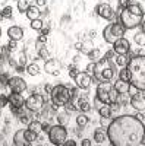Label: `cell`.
I'll list each match as a JSON object with an SVG mask.
<instances>
[{"label": "cell", "instance_id": "836d02e7", "mask_svg": "<svg viewBox=\"0 0 145 146\" xmlns=\"http://www.w3.org/2000/svg\"><path fill=\"white\" fill-rule=\"evenodd\" d=\"M98 114H100V117H110V105L108 104H103L98 110Z\"/></svg>", "mask_w": 145, "mask_h": 146}, {"label": "cell", "instance_id": "277c9868", "mask_svg": "<svg viewBox=\"0 0 145 146\" xmlns=\"http://www.w3.org/2000/svg\"><path fill=\"white\" fill-rule=\"evenodd\" d=\"M113 76H114V66L112 64L110 60L106 57L97 60L94 67V78L98 82H103V80H110Z\"/></svg>", "mask_w": 145, "mask_h": 146}, {"label": "cell", "instance_id": "6da1fadb", "mask_svg": "<svg viewBox=\"0 0 145 146\" xmlns=\"http://www.w3.org/2000/svg\"><path fill=\"white\" fill-rule=\"evenodd\" d=\"M107 140L113 146H144V123L129 114L114 117L107 126Z\"/></svg>", "mask_w": 145, "mask_h": 146}, {"label": "cell", "instance_id": "f546056e", "mask_svg": "<svg viewBox=\"0 0 145 146\" xmlns=\"http://www.w3.org/2000/svg\"><path fill=\"white\" fill-rule=\"evenodd\" d=\"M94 48V42L91 40H85V41H82V47H81V53L82 54H88L91 50Z\"/></svg>", "mask_w": 145, "mask_h": 146}, {"label": "cell", "instance_id": "680465c9", "mask_svg": "<svg viewBox=\"0 0 145 146\" xmlns=\"http://www.w3.org/2000/svg\"><path fill=\"white\" fill-rule=\"evenodd\" d=\"M91 140L90 139H82V146H91Z\"/></svg>", "mask_w": 145, "mask_h": 146}, {"label": "cell", "instance_id": "4316f807", "mask_svg": "<svg viewBox=\"0 0 145 146\" xmlns=\"http://www.w3.org/2000/svg\"><path fill=\"white\" fill-rule=\"evenodd\" d=\"M23 135H25V139H27V142L31 145V143H34L35 140L38 139V133H35V131H32V130H29V129H27L25 131H23Z\"/></svg>", "mask_w": 145, "mask_h": 146}, {"label": "cell", "instance_id": "7402d4cb", "mask_svg": "<svg viewBox=\"0 0 145 146\" xmlns=\"http://www.w3.org/2000/svg\"><path fill=\"white\" fill-rule=\"evenodd\" d=\"M94 140L97 143H104L107 140V130L104 127H100V129H95L94 130Z\"/></svg>", "mask_w": 145, "mask_h": 146}, {"label": "cell", "instance_id": "484cf974", "mask_svg": "<svg viewBox=\"0 0 145 146\" xmlns=\"http://www.w3.org/2000/svg\"><path fill=\"white\" fill-rule=\"evenodd\" d=\"M129 100H130L129 92H126V94H117L116 102H117L120 107H122V105H128V104H129Z\"/></svg>", "mask_w": 145, "mask_h": 146}, {"label": "cell", "instance_id": "30bf717a", "mask_svg": "<svg viewBox=\"0 0 145 146\" xmlns=\"http://www.w3.org/2000/svg\"><path fill=\"white\" fill-rule=\"evenodd\" d=\"M7 88L12 91V92H18V94H22L27 91V82L25 79H22L19 76H13V78H9L7 80Z\"/></svg>", "mask_w": 145, "mask_h": 146}, {"label": "cell", "instance_id": "c3c4849f", "mask_svg": "<svg viewBox=\"0 0 145 146\" xmlns=\"http://www.w3.org/2000/svg\"><path fill=\"white\" fill-rule=\"evenodd\" d=\"M44 44H47V35H40L38 38H37V45H44Z\"/></svg>", "mask_w": 145, "mask_h": 146}, {"label": "cell", "instance_id": "d4e9b609", "mask_svg": "<svg viewBox=\"0 0 145 146\" xmlns=\"http://www.w3.org/2000/svg\"><path fill=\"white\" fill-rule=\"evenodd\" d=\"M88 123H90L88 115H87L85 113H79L78 117H76V124H78V127H79V129H84Z\"/></svg>", "mask_w": 145, "mask_h": 146}, {"label": "cell", "instance_id": "603a6c76", "mask_svg": "<svg viewBox=\"0 0 145 146\" xmlns=\"http://www.w3.org/2000/svg\"><path fill=\"white\" fill-rule=\"evenodd\" d=\"M25 15L29 21H34V19H40L41 18V10L38 6H29V9L25 12Z\"/></svg>", "mask_w": 145, "mask_h": 146}, {"label": "cell", "instance_id": "4fadbf2b", "mask_svg": "<svg viewBox=\"0 0 145 146\" xmlns=\"http://www.w3.org/2000/svg\"><path fill=\"white\" fill-rule=\"evenodd\" d=\"M75 79V83H76V86L79 89H84V91H87L90 86H91V76L88 75L87 72H78V75L74 78Z\"/></svg>", "mask_w": 145, "mask_h": 146}, {"label": "cell", "instance_id": "ffe728a7", "mask_svg": "<svg viewBox=\"0 0 145 146\" xmlns=\"http://www.w3.org/2000/svg\"><path fill=\"white\" fill-rule=\"evenodd\" d=\"M113 88L117 91V94H126V92H129L130 91V83L129 82H125V80H117V82H114L113 83Z\"/></svg>", "mask_w": 145, "mask_h": 146}, {"label": "cell", "instance_id": "b9f144b4", "mask_svg": "<svg viewBox=\"0 0 145 146\" xmlns=\"http://www.w3.org/2000/svg\"><path fill=\"white\" fill-rule=\"evenodd\" d=\"M128 5H135L139 6L142 10H145V0H128Z\"/></svg>", "mask_w": 145, "mask_h": 146}, {"label": "cell", "instance_id": "52a82bcc", "mask_svg": "<svg viewBox=\"0 0 145 146\" xmlns=\"http://www.w3.org/2000/svg\"><path fill=\"white\" fill-rule=\"evenodd\" d=\"M66 139H67V130L65 126H62V124L51 126L50 131H48V140L54 146H62Z\"/></svg>", "mask_w": 145, "mask_h": 146}, {"label": "cell", "instance_id": "8d00e7d4", "mask_svg": "<svg viewBox=\"0 0 145 146\" xmlns=\"http://www.w3.org/2000/svg\"><path fill=\"white\" fill-rule=\"evenodd\" d=\"M119 79L120 80H125V82H129L130 80V72L126 67H123L122 70L119 72Z\"/></svg>", "mask_w": 145, "mask_h": 146}, {"label": "cell", "instance_id": "83f0119b", "mask_svg": "<svg viewBox=\"0 0 145 146\" xmlns=\"http://www.w3.org/2000/svg\"><path fill=\"white\" fill-rule=\"evenodd\" d=\"M28 129L35 131V133H40V131H43V124H41V121H38V120H32V121L28 123Z\"/></svg>", "mask_w": 145, "mask_h": 146}, {"label": "cell", "instance_id": "cb8c5ba5", "mask_svg": "<svg viewBox=\"0 0 145 146\" xmlns=\"http://www.w3.org/2000/svg\"><path fill=\"white\" fill-rule=\"evenodd\" d=\"M128 62H129V56L128 54H116V57H114V63L117 66H120V67H126Z\"/></svg>", "mask_w": 145, "mask_h": 146}, {"label": "cell", "instance_id": "bcb514c9", "mask_svg": "<svg viewBox=\"0 0 145 146\" xmlns=\"http://www.w3.org/2000/svg\"><path fill=\"white\" fill-rule=\"evenodd\" d=\"M76 75H78V67H76L75 64L69 66V76H70V78H75Z\"/></svg>", "mask_w": 145, "mask_h": 146}, {"label": "cell", "instance_id": "11a10c76", "mask_svg": "<svg viewBox=\"0 0 145 146\" xmlns=\"http://www.w3.org/2000/svg\"><path fill=\"white\" fill-rule=\"evenodd\" d=\"M128 6V0H119V7L120 9H125Z\"/></svg>", "mask_w": 145, "mask_h": 146}, {"label": "cell", "instance_id": "f907efd6", "mask_svg": "<svg viewBox=\"0 0 145 146\" xmlns=\"http://www.w3.org/2000/svg\"><path fill=\"white\" fill-rule=\"evenodd\" d=\"M135 118H136V120H139L141 123H144V121H145V115H144V111H138V114L135 115Z\"/></svg>", "mask_w": 145, "mask_h": 146}, {"label": "cell", "instance_id": "9f6ffc18", "mask_svg": "<svg viewBox=\"0 0 145 146\" xmlns=\"http://www.w3.org/2000/svg\"><path fill=\"white\" fill-rule=\"evenodd\" d=\"M15 70H16L18 73H23V72H27L25 66H16V67H15Z\"/></svg>", "mask_w": 145, "mask_h": 146}, {"label": "cell", "instance_id": "d6a6232c", "mask_svg": "<svg viewBox=\"0 0 145 146\" xmlns=\"http://www.w3.org/2000/svg\"><path fill=\"white\" fill-rule=\"evenodd\" d=\"M56 118H57V121H59V124H62V126H66L67 123H69V113H60V114H57L56 115Z\"/></svg>", "mask_w": 145, "mask_h": 146}, {"label": "cell", "instance_id": "ee69618b", "mask_svg": "<svg viewBox=\"0 0 145 146\" xmlns=\"http://www.w3.org/2000/svg\"><path fill=\"white\" fill-rule=\"evenodd\" d=\"M94 67H95V63H94V62L88 63V64H87V67H85V72L88 73L90 76H94Z\"/></svg>", "mask_w": 145, "mask_h": 146}, {"label": "cell", "instance_id": "44dd1931", "mask_svg": "<svg viewBox=\"0 0 145 146\" xmlns=\"http://www.w3.org/2000/svg\"><path fill=\"white\" fill-rule=\"evenodd\" d=\"M23 129H21V130H18L15 135H13V145L15 146H27V145H29L28 142H27V139H25V135H23Z\"/></svg>", "mask_w": 145, "mask_h": 146}, {"label": "cell", "instance_id": "4dcf8cb0", "mask_svg": "<svg viewBox=\"0 0 145 146\" xmlns=\"http://www.w3.org/2000/svg\"><path fill=\"white\" fill-rule=\"evenodd\" d=\"M37 48H38V56H40L41 58L50 60V51L47 50V45H45V44H44V45H37Z\"/></svg>", "mask_w": 145, "mask_h": 146}, {"label": "cell", "instance_id": "5bb4252c", "mask_svg": "<svg viewBox=\"0 0 145 146\" xmlns=\"http://www.w3.org/2000/svg\"><path fill=\"white\" fill-rule=\"evenodd\" d=\"M60 69H62V63L56 58H50V60H45V66H44V70L45 73L51 76H59L60 75Z\"/></svg>", "mask_w": 145, "mask_h": 146}, {"label": "cell", "instance_id": "74e56055", "mask_svg": "<svg viewBox=\"0 0 145 146\" xmlns=\"http://www.w3.org/2000/svg\"><path fill=\"white\" fill-rule=\"evenodd\" d=\"M88 57H90V60H91V62H97V60H100V50H98V48H92V50L87 54Z\"/></svg>", "mask_w": 145, "mask_h": 146}, {"label": "cell", "instance_id": "91938a15", "mask_svg": "<svg viewBox=\"0 0 145 146\" xmlns=\"http://www.w3.org/2000/svg\"><path fill=\"white\" fill-rule=\"evenodd\" d=\"M81 47H82V42H81V41L75 44V48H76V50H79V51H81Z\"/></svg>", "mask_w": 145, "mask_h": 146}, {"label": "cell", "instance_id": "d6986e66", "mask_svg": "<svg viewBox=\"0 0 145 146\" xmlns=\"http://www.w3.org/2000/svg\"><path fill=\"white\" fill-rule=\"evenodd\" d=\"M25 63H27L25 53H18L15 57H9V64L13 66V67H16V66H25Z\"/></svg>", "mask_w": 145, "mask_h": 146}, {"label": "cell", "instance_id": "6125c7cd", "mask_svg": "<svg viewBox=\"0 0 145 146\" xmlns=\"http://www.w3.org/2000/svg\"><path fill=\"white\" fill-rule=\"evenodd\" d=\"M5 18H3V15H2V12H0V21H3Z\"/></svg>", "mask_w": 145, "mask_h": 146}, {"label": "cell", "instance_id": "816d5d0a", "mask_svg": "<svg viewBox=\"0 0 145 146\" xmlns=\"http://www.w3.org/2000/svg\"><path fill=\"white\" fill-rule=\"evenodd\" d=\"M104 57H106V58H108V60H112L113 57H116V53H114L113 50H110V51H107V54H106Z\"/></svg>", "mask_w": 145, "mask_h": 146}, {"label": "cell", "instance_id": "ba28073f", "mask_svg": "<svg viewBox=\"0 0 145 146\" xmlns=\"http://www.w3.org/2000/svg\"><path fill=\"white\" fill-rule=\"evenodd\" d=\"M142 18H144V16L132 15L126 7H125V9L119 13V19H120L119 22L123 25V28H125V29H134V28L139 27V23H141Z\"/></svg>", "mask_w": 145, "mask_h": 146}, {"label": "cell", "instance_id": "7c38bea8", "mask_svg": "<svg viewBox=\"0 0 145 146\" xmlns=\"http://www.w3.org/2000/svg\"><path fill=\"white\" fill-rule=\"evenodd\" d=\"M129 102L136 111H144L145 110V91H138L136 94L130 95Z\"/></svg>", "mask_w": 145, "mask_h": 146}, {"label": "cell", "instance_id": "e0dca14e", "mask_svg": "<svg viewBox=\"0 0 145 146\" xmlns=\"http://www.w3.org/2000/svg\"><path fill=\"white\" fill-rule=\"evenodd\" d=\"M7 101H9L10 108H21L25 105V100H23L22 94H18V92H12L10 95H7Z\"/></svg>", "mask_w": 145, "mask_h": 146}, {"label": "cell", "instance_id": "ab89813d", "mask_svg": "<svg viewBox=\"0 0 145 146\" xmlns=\"http://www.w3.org/2000/svg\"><path fill=\"white\" fill-rule=\"evenodd\" d=\"M43 25H44V22H43L41 19H34V21H31V28L35 29V31H41Z\"/></svg>", "mask_w": 145, "mask_h": 146}, {"label": "cell", "instance_id": "9a60e30c", "mask_svg": "<svg viewBox=\"0 0 145 146\" xmlns=\"http://www.w3.org/2000/svg\"><path fill=\"white\" fill-rule=\"evenodd\" d=\"M113 45V51L116 54H128L129 50H130V42L129 40H126L125 36H122V38H119L116 42L112 44Z\"/></svg>", "mask_w": 145, "mask_h": 146}, {"label": "cell", "instance_id": "6f0895ef", "mask_svg": "<svg viewBox=\"0 0 145 146\" xmlns=\"http://www.w3.org/2000/svg\"><path fill=\"white\" fill-rule=\"evenodd\" d=\"M48 32H50V28L43 25V28H41V34H43V35H48Z\"/></svg>", "mask_w": 145, "mask_h": 146}, {"label": "cell", "instance_id": "7a4b0ae2", "mask_svg": "<svg viewBox=\"0 0 145 146\" xmlns=\"http://www.w3.org/2000/svg\"><path fill=\"white\" fill-rule=\"evenodd\" d=\"M126 69L130 72V86L145 91V56H134L129 58Z\"/></svg>", "mask_w": 145, "mask_h": 146}, {"label": "cell", "instance_id": "5b68a950", "mask_svg": "<svg viewBox=\"0 0 145 146\" xmlns=\"http://www.w3.org/2000/svg\"><path fill=\"white\" fill-rule=\"evenodd\" d=\"M125 28L120 22H113V23H108V25L104 28L103 31V38L106 42L108 44H113L116 42L119 38H122V36L125 35Z\"/></svg>", "mask_w": 145, "mask_h": 146}, {"label": "cell", "instance_id": "db71d44e", "mask_svg": "<svg viewBox=\"0 0 145 146\" xmlns=\"http://www.w3.org/2000/svg\"><path fill=\"white\" fill-rule=\"evenodd\" d=\"M75 145H76V142H75V140H67V139H66V140H65V143H63L62 146H75Z\"/></svg>", "mask_w": 145, "mask_h": 146}, {"label": "cell", "instance_id": "9c48e42d", "mask_svg": "<svg viewBox=\"0 0 145 146\" xmlns=\"http://www.w3.org/2000/svg\"><path fill=\"white\" fill-rule=\"evenodd\" d=\"M44 104H45V101L43 98V95H40V94H32L31 96H28L25 100V107L31 113H40Z\"/></svg>", "mask_w": 145, "mask_h": 146}, {"label": "cell", "instance_id": "7bdbcfd3", "mask_svg": "<svg viewBox=\"0 0 145 146\" xmlns=\"http://www.w3.org/2000/svg\"><path fill=\"white\" fill-rule=\"evenodd\" d=\"M6 105H9V101H7V96L3 95V94H0V110L5 108Z\"/></svg>", "mask_w": 145, "mask_h": 146}, {"label": "cell", "instance_id": "ac0fdd59", "mask_svg": "<svg viewBox=\"0 0 145 146\" xmlns=\"http://www.w3.org/2000/svg\"><path fill=\"white\" fill-rule=\"evenodd\" d=\"M7 35H9V38L10 40H13V41H21L23 38V29L18 25H13V27H10L7 29Z\"/></svg>", "mask_w": 145, "mask_h": 146}, {"label": "cell", "instance_id": "e575fe53", "mask_svg": "<svg viewBox=\"0 0 145 146\" xmlns=\"http://www.w3.org/2000/svg\"><path fill=\"white\" fill-rule=\"evenodd\" d=\"M27 73H28V75H31V76H37L38 73H40V66L35 64V63H31L27 67Z\"/></svg>", "mask_w": 145, "mask_h": 146}, {"label": "cell", "instance_id": "2e32d148", "mask_svg": "<svg viewBox=\"0 0 145 146\" xmlns=\"http://www.w3.org/2000/svg\"><path fill=\"white\" fill-rule=\"evenodd\" d=\"M74 101L76 104L78 111H81V113H85L87 114V113H90L91 110H92V105H91V102H90L87 95H78V98L74 100Z\"/></svg>", "mask_w": 145, "mask_h": 146}, {"label": "cell", "instance_id": "1f68e13d", "mask_svg": "<svg viewBox=\"0 0 145 146\" xmlns=\"http://www.w3.org/2000/svg\"><path fill=\"white\" fill-rule=\"evenodd\" d=\"M126 9L130 12L132 15H136V16H144V12H145V10H142L139 6H135V5H128Z\"/></svg>", "mask_w": 145, "mask_h": 146}, {"label": "cell", "instance_id": "f5cc1de1", "mask_svg": "<svg viewBox=\"0 0 145 146\" xmlns=\"http://www.w3.org/2000/svg\"><path fill=\"white\" fill-rule=\"evenodd\" d=\"M45 5H47L45 0H35V6H38V7H43V6H45Z\"/></svg>", "mask_w": 145, "mask_h": 146}, {"label": "cell", "instance_id": "f35d334b", "mask_svg": "<svg viewBox=\"0 0 145 146\" xmlns=\"http://www.w3.org/2000/svg\"><path fill=\"white\" fill-rule=\"evenodd\" d=\"M135 42H136L138 45H141V47L145 45V32H144V31H141V32H138V34L135 35Z\"/></svg>", "mask_w": 145, "mask_h": 146}, {"label": "cell", "instance_id": "8992f818", "mask_svg": "<svg viewBox=\"0 0 145 146\" xmlns=\"http://www.w3.org/2000/svg\"><path fill=\"white\" fill-rule=\"evenodd\" d=\"M50 100L54 105L57 107H63L69 100H70V91L66 85H56L51 88L50 92Z\"/></svg>", "mask_w": 145, "mask_h": 146}, {"label": "cell", "instance_id": "7dc6e473", "mask_svg": "<svg viewBox=\"0 0 145 146\" xmlns=\"http://www.w3.org/2000/svg\"><path fill=\"white\" fill-rule=\"evenodd\" d=\"M16 47H18V41H13V40L9 41V44H7L9 51H16Z\"/></svg>", "mask_w": 145, "mask_h": 146}, {"label": "cell", "instance_id": "f1b7e54d", "mask_svg": "<svg viewBox=\"0 0 145 146\" xmlns=\"http://www.w3.org/2000/svg\"><path fill=\"white\" fill-rule=\"evenodd\" d=\"M29 6H32V0H18V10L22 12V13L27 12Z\"/></svg>", "mask_w": 145, "mask_h": 146}, {"label": "cell", "instance_id": "3957f363", "mask_svg": "<svg viewBox=\"0 0 145 146\" xmlns=\"http://www.w3.org/2000/svg\"><path fill=\"white\" fill-rule=\"evenodd\" d=\"M95 98L103 104H113L117 98V91L113 88V83L108 80L98 82L95 91Z\"/></svg>", "mask_w": 145, "mask_h": 146}, {"label": "cell", "instance_id": "8fae6325", "mask_svg": "<svg viewBox=\"0 0 145 146\" xmlns=\"http://www.w3.org/2000/svg\"><path fill=\"white\" fill-rule=\"evenodd\" d=\"M95 13L98 15L100 18L107 19V21H112V19H114V16H116V13H114L113 7L110 6V3H106V2H104V3H100V5H97Z\"/></svg>", "mask_w": 145, "mask_h": 146}, {"label": "cell", "instance_id": "be15d7a7", "mask_svg": "<svg viewBox=\"0 0 145 146\" xmlns=\"http://www.w3.org/2000/svg\"><path fill=\"white\" fill-rule=\"evenodd\" d=\"M0 35H2V28H0Z\"/></svg>", "mask_w": 145, "mask_h": 146}, {"label": "cell", "instance_id": "94428289", "mask_svg": "<svg viewBox=\"0 0 145 146\" xmlns=\"http://www.w3.org/2000/svg\"><path fill=\"white\" fill-rule=\"evenodd\" d=\"M6 142H5V136L3 135H0V145H5Z\"/></svg>", "mask_w": 145, "mask_h": 146}, {"label": "cell", "instance_id": "60d3db41", "mask_svg": "<svg viewBox=\"0 0 145 146\" xmlns=\"http://www.w3.org/2000/svg\"><path fill=\"white\" fill-rule=\"evenodd\" d=\"M12 12H13V9H12L10 6H6L2 10V15H3L5 19H12Z\"/></svg>", "mask_w": 145, "mask_h": 146}, {"label": "cell", "instance_id": "f6af8a7d", "mask_svg": "<svg viewBox=\"0 0 145 146\" xmlns=\"http://www.w3.org/2000/svg\"><path fill=\"white\" fill-rule=\"evenodd\" d=\"M110 121H112V117H101L100 118V124H101V127L107 129V126L110 124Z\"/></svg>", "mask_w": 145, "mask_h": 146}, {"label": "cell", "instance_id": "d590c367", "mask_svg": "<svg viewBox=\"0 0 145 146\" xmlns=\"http://www.w3.org/2000/svg\"><path fill=\"white\" fill-rule=\"evenodd\" d=\"M63 107H65V111H66V113H69V114H70V113H74V111H78L76 104H75V101H74V100H69Z\"/></svg>", "mask_w": 145, "mask_h": 146}, {"label": "cell", "instance_id": "681fc988", "mask_svg": "<svg viewBox=\"0 0 145 146\" xmlns=\"http://www.w3.org/2000/svg\"><path fill=\"white\" fill-rule=\"evenodd\" d=\"M43 124V131H45V133H48L50 131V129H51V124L48 123V121H45V123H41Z\"/></svg>", "mask_w": 145, "mask_h": 146}]
</instances>
